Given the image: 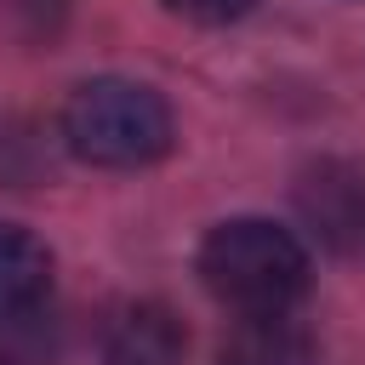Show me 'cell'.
I'll use <instances>...</instances> for the list:
<instances>
[{"label":"cell","instance_id":"obj_8","mask_svg":"<svg viewBox=\"0 0 365 365\" xmlns=\"http://www.w3.org/2000/svg\"><path fill=\"white\" fill-rule=\"evenodd\" d=\"M0 365H6V359H0Z\"/></svg>","mask_w":365,"mask_h":365},{"label":"cell","instance_id":"obj_3","mask_svg":"<svg viewBox=\"0 0 365 365\" xmlns=\"http://www.w3.org/2000/svg\"><path fill=\"white\" fill-rule=\"evenodd\" d=\"M297 217L336 257H365V165L359 160H314L297 177Z\"/></svg>","mask_w":365,"mask_h":365},{"label":"cell","instance_id":"obj_4","mask_svg":"<svg viewBox=\"0 0 365 365\" xmlns=\"http://www.w3.org/2000/svg\"><path fill=\"white\" fill-rule=\"evenodd\" d=\"M103 365H177L182 359V319L165 302H120L103 319Z\"/></svg>","mask_w":365,"mask_h":365},{"label":"cell","instance_id":"obj_5","mask_svg":"<svg viewBox=\"0 0 365 365\" xmlns=\"http://www.w3.org/2000/svg\"><path fill=\"white\" fill-rule=\"evenodd\" d=\"M217 365H325L319 342L291 314H240V325L222 336Z\"/></svg>","mask_w":365,"mask_h":365},{"label":"cell","instance_id":"obj_7","mask_svg":"<svg viewBox=\"0 0 365 365\" xmlns=\"http://www.w3.org/2000/svg\"><path fill=\"white\" fill-rule=\"evenodd\" d=\"M177 17H188V23H234V17H245L257 0H165Z\"/></svg>","mask_w":365,"mask_h":365},{"label":"cell","instance_id":"obj_6","mask_svg":"<svg viewBox=\"0 0 365 365\" xmlns=\"http://www.w3.org/2000/svg\"><path fill=\"white\" fill-rule=\"evenodd\" d=\"M51 291V251L29 234L0 222V325L34 314Z\"/></svg>","mask_w":365,"mask_h":365},{"label":"cell","instance_id":"obj_2","mask_svg":"<svg viewBox=\"0 0 365 365\" xmlns=\"http://www.w3.org/2000/svg\"><path fill=\"white\" fill-rule=\"evenodd\" d=\"M68 154H80L86 165H103V171H137V165H154L177 125H171V108L154 86L143 80H120V74H103V80H86L68 91L63 103V120H57Z\"/></svg>","mask_w":365,"mask_h":365},{"label":"cell","instance_id":"obj_1","mask_svg":"<svg viewBox=\"0 0 365 365\" xmlns=\"http://www.w3.org/2000/svg\"><path fill=\"white\" fill-rule=\"evenodd\" d=\"M308 251L268 217H228L200 245L205 291L234 314H291L308 291Z\"/></svg>","mask_w":365,"mask_h":365}]
</instances>
